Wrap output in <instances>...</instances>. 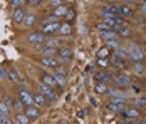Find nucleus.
<instances>
[{"label": "nucleus", "mask_w": 146, "mask_h": 124, "mask_svg": "<svg viewBox=\"0 0 146 124\" xmlns=\"http://www.w3.org/2000/svg\"><path fill=\"white\" fill-rule=\"evenodd\" d=\"M117 32V37H131V29L128 27V25H123V27H119V29H116Z\"/></svg>", "instance_id": "cd10ccee"}, {"label": "nucleus", "mask_w": 146, "mask_h": 124, "mask_svg": "<svg viewBox=\"0 0 146 124\" xmlns=\"http://www.w3.org/2000/svg\"><path fill=\"white\" fill-rule=\"evenodd\" d=\"M39 50L44 54V57H56L59 49H56V47H44V45H40V47H39Z\"/></svg>", "instance_id": "a211bd4d"}, {"label": "nucleus", "mask_w": 146, "mask_h": 124, "mask_svg": "<svg viewBox=\"0 0 146 124\" xmlns=\"http://www.w3.org/2000/svg\"><path fill=\"white\" fill-rule=\"evenodd\" d=\"M14 123L15 124H30V119L25 116V112H15Z\"/></svg>", "instance_id": "412c9836"}, {"label": "nucleus", "mask_w": 146, "mask_h": 124, "mask_svg": "<svg viewBox=\"0 0 146 124\" xmlns=\"http://www.w3.org/2000/svg\"><path fill=\"white\" fill-rule=\"evenodd\" d=\"M9 3L12 5V9H20L25 2H24V0H9Z\"/></svg>", "instance_id": "f704fd0d"}, {"label": "nucleus", "mask_w": 146, "mask_h": 124, "mask_svg": "<svg viewBox=\"0 0 146 124\" xmlns=\"http://www.w3.org/2000/svg\"><path fill=\"white\" fill-rule=\"evenodd\" d=\"M67 10H69V7H66V5H62V7H57V9H54L52 10V17L56 19V20H59V19H64L66 17V14H67Z\"/></svg>", "instance_id": "f3484780"}, {"label": "nucleus", "mask_w": 146, "mask_h": 124, "mask_svg": "<svg viewBox=\"0 0 146 124\" xmlns=\"http://www.w3.org/2000/svg\"><path fill=\"white\" fill-rule=\"evenodd\" d=\"M113 74L109 72V70H101V72H98L96 76H94V79H96V82H101V84H109L113 81Z\"/></svg>", "instance_id": "9d476101"}, {"label": "nucleus", "mask_w": 146, "mask_h": 124, "mask_svg": "<svg viewBox=\"0 0 146 124\" xmlns=\"http://www.w3.org/2000/svg\"><path fill=\"white\" fill-rule=\"evenodd\" d=\"M24 112H25V116H27L29 119H37V117L40 116V109H39L37 106H34V104H32V106H27Z\"/></svg>", "instance_id": "2eb2a0df"}, {"label": "nucleus", "mask_w": 146, "mask_h": 124, "mask_svg": "<svg viewBox=\"0 0 146 124\" xmlns=\"http://www.w3.org/2000/svg\"><path fill=\"white\" fill-rule=\"evenodd\" d=\"M109 64H111V62H109L108 59H98V66H101V67H104V69H108Z\"/></svg>", "instance_id": "58836bf2"}, {"label": "nucleus", "mask_w": 146, "mask_h": 124, "mask_svg": "<svg viewBox=\"0 0 146 124\" xmlns=\"http://www.w3.org/2000/svg\"><path fill=\"white\" fill-rule=\"evenodd\" d=\"M113 57H111V64L114 66V67H117V69H128L129 67V60L128 59H121V57H117V55H114V54H111Z\"/></svg>", "instance_id": "9b49d317"}, {"label": "nucleus", "mask_w": 146, "mask_h": 124, "mask_svg": "<svg viewBox=\"0 0 146 124\" xmlns=\"http://www.w3.org/2000/svg\"><path fill=\"white\" fill-rule=\"evenodd\" d=\"M59 35H62V37H67V35H72L74 34V27L72 24H69V22H62L60 24V27H59Z\"/></svg>", "instance_id": "ddd939ff"}, {"label": "nucleus", "mask_w": 146, "mask_h": 124, "mask_svg": "<svg viewBox=\"0 0 146 124\" xmlns=\"http://www.w3.org/2000/svg\"><path fill=\"white\" fill-rule=\"evenodd\" d=\"M131 104L134 106V107H138V109H145L146 107V97H134L131 101Z\"/></svg>", "instance_id": "b1692460"}, {"label": "nucleus", "mask_w": 146, "mask_h": 124, "mask_svg": "<svg viewBox=\"0 0 146 124\" xmlns=\"http://www.w3.org/2000/svg\"><path fill=\"white\" fill-rule=\"evenodd\" d=\"M101 37L104 39V40H111V39H119V37H117V34L114 32V30H104V32H101Z\"/></svg>", "instance_id": "7c9ffc66"}, {"label": "nucleus", "mask_w": 146, "mask_h": 124, "mask_svg": "<svg viewBox=\"0 0 146 124\" xmlns=\"http://www.w3.org/2000/svg\"><path fill=\"white\" fill-rule=\"evenodd\" d=\"M124 107H126L124 104H116V102H111V101H109V104H108V109L111 111V112H123Z\"/></svg>", "instance_id": "c85d7f7f"}, {"label": "nucleus", "mask_w": 146, "mask_h": 124, "mask_svg": "<svg viewBox=\"0 0 146 124\" xmlns=\"http://www.w3.org/2000/svg\"><path fill=\"white\" fill-rule=\"evenodd\" d=\"M96 27L99 29L101 32H104V30H113V29H111V27H109V25H108V24H106V22H99V24H98Z\"/></svg>", "instance_id": "ea45409f"}, {"label": "nucleus", "mask_w": 146, "mask_h": 124, "mask_svg": "<svg viewBox=\"0 0 146 124\" xmlns=\"http://www.w3.org/2000/svg\"><path fill=\"white\" fill-rule=\"evenodd\" d=\"M94 91H96L98 94H106V92H108V84L96 82V84H94Z\"/></svg>", "instance_id": "72a5a7b5"}, {"label": "nucleus", "mask_w": 146, "mask_h": 124, "mask_svg": "<svg viewBox=\"0 0 146 124\" xmlns=\"http://www.w3.org/2000/svg\"><path fill=\"white\" fill-rule=\"evenodd\" d=\"M45 40V35L39 30V32H30L29 35H27V42L32 44V45H37V47H40Z\"/></svg>", "instance_id": "423d86ee"}, {"label": "nucleus", "mask_w": 146, "mask_h": 124, "mask_svg": "<svg viewBox=\"0 0 146 124\" xmlns=\"http://www.w3.org/2000/svg\"><path fill=\"white\" fill-rule=\"evenodd\" d=\"M42 45L44 47H56V49H59L60 47V40L59 39H54V37H45V40Z\"/></svg>", "instance_id": "5701e85b"}, {"label": "nucleus", "mask_w": 146, "mask_h": 124, "mask_svg": "<svg viewBox=\"0 0 146 124\" xmlns=\"http://www.w3.org/2000/svg\"><path fill=\"white\" fill-rule=\"evenodd\" d=\"M0 124H14V121L9 116H0Z\"/></svg>", "instance_id": "a19ab883"}, {"label": "nucleus", "mask_w": 146, "mask_h": 124, "mask_svg": "<svg viewBox=\"0 0 146 124\" xmlns=\"http://www.w3.org/2000/svg\"><path fill=\"white\" fill-rule=\"evenodd\" d=\"M67 0H50V7L52 9H57V7H62Z\"/></svg>", "instance_id": "c9c22d12"}, {"label": "nucleus", "mask_w": 146, "mask_h": 124, "mask_svg": "<svg viewBox=\"0 0 146 124\" xmlns=\"http://www.w3.org/2000/svg\"><path fill=\"white\" fill-rule=\"evenodd\" d=\"M106 47L109 50H117L121 47V39H111V40H106Z\"/></svg>", "instance_id": "393cba45"}, {"label": "nucleus", "mask_w": 146, "mask_h": 124, "mask_svg": "<svg viewBox=\"0 0 146 124\" xmlns=\"http://www.w3.org/2000/svg\"><path fill=\"white\" fill-rule=\"evenodd\" d=\"M25 15H27V12H25L22 7H20V9H14V12H12V20H14V24H24Z\"/></svg>", "instance_id": "f8f14e48"}, {"label": "nucleus", "mask_w": 146, "mask_h": 124, "mask_svg": "<svg viewBox=\"0 0 146 124\" xmlns=\"http://www.w3.org/2000/svg\"><path fill=\"white\" fill-rule=\"evenodd\" d=\"M117 15L126 20V19L134 17V10L131 9V5H126V3H124V5H117Z\"/></svg>", "instance_id": "1a4fd4ad"}, {"label": "nucleus", "mask_w": 146, "mask_h": 124, "mask_svg": "<svg viewBox=\"0 0 146 124\" xmlns=\"http://www.w3.org/2000/svg\"><path fill=\"white\" fill-rule=\"evenodd\" d=\"M143 2H146V0H143Z\"/></svg>", "instance_id": "09e8293b"}, {"label": "nucleus", "mask_w": 146, "mask_h": 124, "mask_svg": "<svg viewBox=\"0 0 146 124\" xmlns=\"http://www.w3.org/2000/svg\"><path fill=\"white\" fill-rule=\"evenodd\" d=\"M128 54H129V60H133V62H143L146 57V54L141 50V47L138 45V42L128 44Z\"/></svg>", "instance_id": "f257e3e1"}, {"label": "nucleus", "mask_w": 146, "mask_h": 124, "mask_svg": "<svg viewBox=\"0 0 146 124\" xmlns=\"http://www.w3.org/2000/svg\"><path fill=\"white\" fill-rule=\"evenodd\" d=\"M123 2H126V5H129V3H133L134 0H123Z\"/></svg>", "instance_id": "49530a36"}, {"label": "nucleus", "mask_w": 146, "mask_h": 124, "mask_svg": "<svg viewBox=\"0 0 146 124\" xmlns=\"http://www.w3.org/2000/svg\"><path fill=\"white\" fill-rule=\"evenodd\" d=\"M0 81H9V76H7V69L0 67Z\"/></svg>", "instance_id": "79ce46f5"}, {"label": "nucleus", "mask_w": 146, "mask_h": 124, "mask_svg": "<svg viewBox=\"0 0 146 124\" xmlns=\"http://www.w3.org/2000/svg\"><path fill=\"white\" fill-rule=\"evenodd\" d=\"M133 72H134L136 76H145L146 74V67L141 64V62H134V64H133Z\"/></svg>", "instance_id": "a878e982"}, {"label": "nucleus", "mask_w": 146, "mask_h": 124, "mask_svg": "<svg viewBox=\"0 0 146 124\" xmlns=\"http://www.w3.org/2000/svg\"><path fill=\"white\" fill-rule=\"evenodd\" d=\"M39 62H40L44 67H50V69H56L59 64H60L56 57H40V59H39Z\"/></svg>", "instance_id": "4468645a"}, {"label": "nucleus", "mask_w": 146, "mask_h": 124, "mask_svg": "<svg viewBox=\"0 0 146 124\" xmlns=\"http://www.w3.org/2000/svg\"><path fill=\"white\" fill-rule=\"evenodd\" d=\"M39 92H40V94L45 97V101H47V102H56V99H57L56 91H54L52 87L45 86V84H40V89H39Z\"/></svg>", "instance_id": "39448f33"}, {"label": "nucleus", "mask_w": 146, "mask_h": 124, "mask_svg": "<svg viewBox=\"0 0 146 124\" xmlns=\"http://www.w3.org/2000/svg\"><path fill=\"white\" fill-rule=\"evenodd\" d=\"M19 99H20V102H22L25 107L34 104V94L30 92L29 89H25V87H20V89H19Z\"/></svg>", "instance_id": "7ed1b4c3"}, {"label": "nucleus", "mask_w": 146, "mask_h": 124, "mask_svg": "<svg viewBox=\"0 0 146 124\" xmlns=\"http://www.w3.org/2000/svg\"><path fill=\"white\" fill-rule=\"evenodd\" d=\"M12 111H15V112H24V111H25V106L20 102V99H14V102H12Z\"/></svg>", "instance_id": "2f4dec72"}, {"label": "nucleus", "mask_w": 146, "mask_h": 124, "mask_svg": "<svg viewBox=\"0 0 146 124\" xmlns=\"http://www.w3.org/2000/svg\"><path fill=\"white\" fill-rule=\"evenodd\" d=\"M72 49L71 47H67V45H64V47H59V50H57V57H59V62L60 64H67L71 59H72Z\"/></svg>", "instance_id": "f03ea898"}, {"label": "nucleus", "mask_w": 146, "mask_h": 124, "mask_svg": "<svg viewBox=\"0 0 146 124\" xmlns=\"http://www.w3.org/2000/svg\"><path fill=\"white\" fill-rule=\"evenodd\" d=\"M121 114H123V117H126L128 121H131V119H138V117H139V109L134 107V106H128V107L123 109Z\"/></svg>", "instance_id": "6e6552de"}, {"label": "nucleus", "mask_w": 146, "mask_h": 124, "mask_svg": "<svg viewBox=\"0 0 146 124\" xmlns=\"http://www.w3.org/2000/svg\"><path fill=\"white\" fill-rule=\"evenodd\" d=\"M52 76H54V81H56L59 89H64L66 84H67V76H60V74H56V72H54Z\"/></svg>", "instance_id": "aec40b11"}, {"label": "nucleus", "mask_w": 146, "mask_h": 124, "mask_svg": "<svg viewBox=\"0 0 146 124\" xmlns=\"http://www.w3.org/2000/svg\"><path fill=\"white\" fill-rule=\"evenodd\" d=\"M111 54H113V52H111V50L104 45V47H101V49L98 50V59H108Z\"/></svg>", "instance_id": "473e14b6"}, {"label": "nucleus", "mask_w": 146, "mask_h": 124, "mask_svg": "<svg viewBox=\"0 0 146 124\" xmlns=\"http://www.w3.org/2000/svg\"><path fill=\"white\" fill-rule=\"evenodd\" d=\"M10 114H12V107H10L7 102L0 101V116H9V117H10Z\"/></svg>", "instance_id": "bb28decb"}, {"label": "nucleus", "mask_w": 146, "mask_h": 124, "mask_svg": "<svg viewBox=\"0 0 146 124\" xmlns=\"http://www.w3.org/2000/svg\"><path fill=\"white\" fill-rule=\"evenodd\" d=\"M59 27H60V22L42 24V29H40V32L44 34L45 37H54V34H57V32H59Z\"/></svg>", "instance_id": "20e7f679"}, {"label": "nucleus", "mask_w": 146, "mask_h": 124, "mask_svg": "<svg viewBox=\"0 0 146 124\" xmlns=\"http://www.w3.org/2000/svg\"><path fill=\"white\" fill-rule=\"evenodd\" d=\"M113 84L116 86V87H128V86H131V77L129 76H126V74H116L114 77H113Z\"/></svg>", "instance_id": "0eeeda50"}, {"label": "nucleus", "mask_w": 146, "mask_h": 124, "mask_svg": "<svg viewBox=\"0 0 146 124\" xmlns=\"http://www.w3.org/2000/svg\"><path fill=\"white\" fill-rule=\"evenodd\" d=\"M57 124H69V121H66V119H60Z\"/></svg>", "instance_id": "c03bdc74"}, {"label": "nucleus", "mask_w": 146, "mask_h": 124, "mask_svg": "<svg viewBox=\"0 0 146 124\" xmlns=\"http://www.w3.org/2000/svg\"><path fill=\"white\" fill-rule=\"evenodd\" d=\"M7 76H9V81H12L14 84L20 82V77H19V74H17V70L15 69H9L7 70Z\"/></svg>", "instance_id": "c756f323"}, {"label": "nucleus", "mask_w": 146, "mask_h": 124, "mask_svg": "<svg viewBox=\"0 0 146 124\" xmlns=\"http://www.w3.org/2000/svg\"><path fill=\"white\" fill-rule=\"evenodd\" d=\"M34 106H37L39 109H40V107H44V106H47V101H45V97L42 96L40 92L34 94Z\"/></svg>", "instance_id": "4be33fe9"}, {"label": "nucleus", "mask_w": 146, "mask_h": 124, "mask_svg": "<svg viewBox=\"0 0 146 124\" xmlns=\"http://www.w3.org/2000/svg\"><path fill=\"white\" fill-rule=\"evenodd\" d=\"M141 12L146 15V2H143V3H141Z\"/></svg>", "instance_id": "37998d69"}, {"label": "nucleus", "mask_w": 146, "mask_h": 124, "mask_svg": "<svg viewBox=\"0 0 146 124\" xmlns=\"http://www.w3.org/2000/svg\"><path fill=\"white\" fill-rule=\"evenodd\" d=\"M37 20H39L37 14H27L25 19H24V25H25V27H32V25L37 24Z\"/></svg>", "instance_id": "6ab92c4d"}, {"label": "nucleus", "mask_w": 146, "mask_h": 124, "mask_svg": "<svg viewBox=\"0 0 146 124\" xmlns=\"http://www.w3.org/2000/svg\"><path fill=\"white\" fill-rule=\"evenodd\" d=\"M40 84H45V86H49V87H57V84L54 81V76H50V74H47V72H42V76H40Z\"/></svg>", "instance_id": "dca6fc26"}, {"label": "nucleus", "mask_w": 146, "mask_h": 124, "mask_svg": "<svg viewBox=\"0 0 146 124\" xmlns=\"http://www.w3.org/2000/svg\"><path fill=\"white\" fill-rule=\"evenodd\" d=\"M119 124H134V123H133V121H128V119H126V121H123V123H119Z\"/></svg>", "instance_id": "a18cd8bd"}, {"label": "nucleus", "mask_w": 146, "mask_h": 124, "mask_svg": "<svg viewBox=\"0 0 146 124\" xmlns=\"http://www.w3.org/2000/svg\"><path fill=\"white\" fill-rule=\"evenodd\" d=\"M44 3V0H27V5L30 7H40Z\"/></svg>", "instance_id": "e433bc0d"}, {"label": "nucleus", "mask_w": 146, "mask_h": 124, "mask_svg": "<svg viewBox=\"0 0 146 124\" xmlns=\"http://www.w3.org/2000/svg\"><path fill=\"white\" fill-rule=\"evenodd\" d=\"M134 124H146V121H138V123H134Z\"/></svg>", "instance_id": "de8ad7c7"}, {"label": "nucleus", "mask_w": 146, "mask_h": 124, "mask_svg": "<svg viewBox=\"0 0 146 124\" xmlns=\"http://www.w3.org/2000/svg\"><path fill=\"white\" fill-rule=\"evenodd\" d=\"M74 17H76V12H74L72 9H69V10H67V14H66V17H64V19H66V22L69 20V24H71V20H72Z\"/></svg>", "instance_id": "4c0bfd02"}]
</instances>
